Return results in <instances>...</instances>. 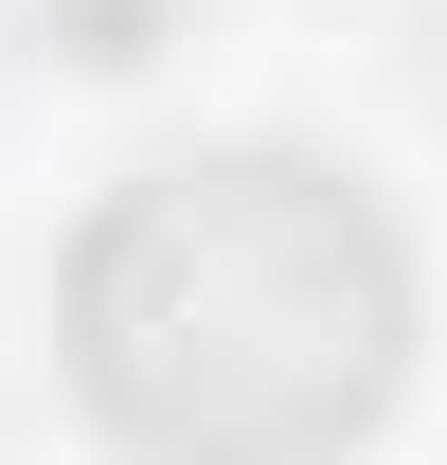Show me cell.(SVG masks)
Segmentation results:
<instances>
[{"instance_id":"6da1fadb","label":"cell","mask_w":447,"mask_h":465,"mask_svg":"<svg viewBox=\"0 0 447 465\" xmlns=\"http://www.w3.org/2000/svg\"><path fill=\"white\" fill-rule=\"evenodd\" d=\"M72 376L162 465H323L412 376V251L304 143L144 162L72 232Z\"/></svg>"}]
</instances>
